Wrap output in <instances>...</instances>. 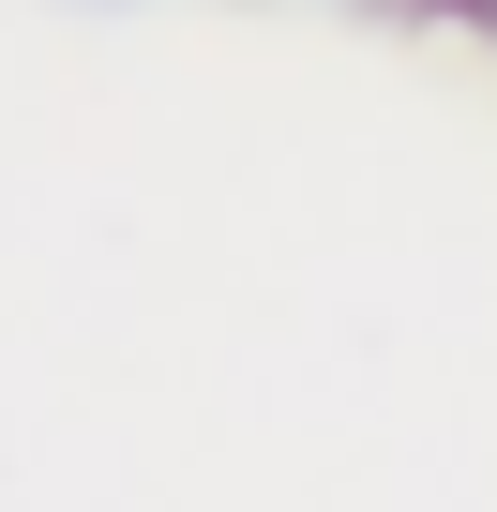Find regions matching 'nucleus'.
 <instances>
[{"instance_id":"f257e3e1","label":"nucleus","mask_w":497,"mask_h":512,"mask_svg":"<svg viewBox=\"0 0 497 512\" xmlns=\"http://www.w3.org/2000/svg\"><path fill=\"white\" fill-rule=\"evenodd\" d=\"M437 16H452V31H482V46H497V0H437Z\"/></svg>"},{"instance_id":"f03ea898","label":"nucleus","mask_w":497,"mask_h":512,"mask_svg":"<svg viewBox=\"0 0 497 512\" xmlns=\"http://www.w3.org/2000/svg\"><path fill=\"white\" fill-rule=\"evenodd\" d=\"M362 16H392V0H362Z\"/></svg>"}]
</instances>
